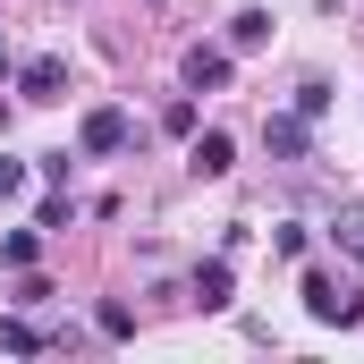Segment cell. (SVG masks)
<instances>
[{"label": "cell", "instance_id": "9", "mask_svg": "<svg viewBox=\"0 0 364 364\" xmlns=\"http://www.w3.org/2000/svg\"><path fill=\"white\" fill-rule=\"evenodd\" d=\"M93 331H102L110 348H127V339H136V305H119V296H102V314H93Z\"/></svg>", "mask_w": 364, "mask_h": 364}, {"label": "cell", "instance_id": "13", "mask_svg": "<svg viewBox=\"0 0 364 364\" xmlns=\"http://www.w3.org/2000/svg\"><path fill=\"white\" fill-rule=\"evenodd\" d=\"M272 255H288V263L305 255V229H296V220H279V229H272Z\"/></svg>", "mask_w": 364, "mask_h": 364}, {"label": "cell", "instance_id": "15", "mask_svg": "<svg viewBox=\"0 0 364 364\" xmlns=\"http://www.w3.org/2000/svg\"><path fill=\"white\" fill-rule=\"evenodd\" d=\"M0 77H9V51H0Z\"/></svg>", "mask_w": 364, "mask_h": 364}, {"label": "cell", "instance_id": "10", "mask_svg": "<svg viewBox=\"0 0 364 364\" xmlns=\"http://www.w3.org/2000/svg\"><path fill=\"white\" fill-rule=\"evenodd\" d=\"M34 255H43V229H9L0 237V263L9 272H34Z\"/></svg>", "mask_w": 364, "mask_h": 364}, {"label": "cell", "instance_id": "1", "mask_svg": "<svg viewBox=\"0 0 364 364\" xmlns=\"http://www.w3.org/2000/svg\"><path fill=\"white\" fill-rule=\"evenodd\" d=\"M127 136H136V119H127L119 102H102V110H85V119H77V153H93V161L127 153Z\"/></svg>", "mask_w": 364, "mask_h": 364}, {"label": "cell", "instance_id": "5", "mask_svg": "<svg viewBox=\"0 0 364 364\" xmlns=\"http://www.w3.org/2000/svg\"><path fill=\"white\" fill-rule=\"evenodd\" d=\"M263 144H272L279 161H305V153H314V119H296V110H272V119H263Z\"/></svg>", "mask_w": 364, "mask_h": 364}, {"label": "cell", "instance_id": "6", "mask_svg": "<svg viewBox=\"0 0 364 364\" xmlns=\"http://www.w3.org/2000/svg\"><path fill=\"white\" fill-rule=\"evenodd\" d=\"M186 296H195L203 314H220V305L237 296V272H229V255H212V263H195V279H186Z\"/></svg>", "mask_w": 364, "mask_h": 364}, {"label": "cell", "instance_id": "8", "mask_svg": "<svg viewBox=\"0 0 364 364\" xmlns=\"http://www.w3.org/2000/svg\"><path fill=\"white\" fill-rule=\"evenodd\" d=\"M272 43V9H237L229 17V51H263Z\"/></svg>", "mask_w": 364, "mask_h": 364}, {"label": "cell", "instance_id": "3", "mask_svg": "<svg viewBox=\"0 0 364 364\" xmlns=\"http://www.w3.org/2000/svg\"><path fill=\"white\" fill-rule=\"evenodd\" d=\"M17 93H26V102H60V93H68V60H60V51H34V60L17 68Z\"/></svg>", "mask_w": 364, "mask_h": 364}, {"label": "cell", "instance_id": "11", "mask_svg": "<svg viewBox=\"0 0 364 364\" xmlns=\"http://www.w3.org/2000/svg\"><path fill=\"white\" fill-rule=\"evenodd\" d=\"M0 348H9V356H43V331H34V322H17V314H9V322H0Z\"/></svg>", "mask_w": 364, "mask_h": 364}, {"label": "cell", "instance_id": "7", "mask_svg": "<svg viewBox=\"0 0 364 364\" xmlns=\"http://www.w3.org/2000/svg\"><path fill=\"white\" fill-rule=\"evenodd\" d=\"M178 77H186V93H220L229 85V51H212V43H195L178 60Z\"/></svg>", "mask_w": 364, "mask_h": 364}, {"label": "cell", "instance_id": "4", "mask_svg": "<svg viewBox=\"0 0 364 364\" xmlns=\"http://www.w3.org/2000/svg\"><path fill=\"white\" fill-rule=\"evenodd\" d=\"M186 170H195V178H229V170H237V144H229V127H203V136L186 144Z\"/></svg>", "mask_w": 364, "mask_h": 364}, {"label": "cell", "instance_id": "12", "mask_svg": "<svg viewBox=\"0 0 364 364\" xmlns=\"http://www.w3.org/2000/svg\"><path fill=\"white\" fill-rule=\"evenodd\" d=\"M322 110H331V85H322V77H305V85H296V119H322Z\"/></svg>", "mask_w": 364, "mask_h": 364}, {"label": "cell", "instance_id": "2", "mask_svg": "<svg viewBox=\"0 0 364 364\" xmlns=\"http://www.w3.org/2000/svg\"><path fill=\"white\" fill-rule=\"evenodd\" d=\"M305 314H314V322H339V331H348V322H364V296H356V288H339L331 272H305Z\"/></svg>", "mask_w": 364, "mask_h": 364}, {"label": "cell", "instance_id": "14", "mask_svg": "<svg viewBox=\"0 0 364 364\" xmlns=\"http://www.w3.org/2000/svg\"><path fill=\"white\" fill-rule=\"evenodd\" d=\"M9 195H26V161H9V153H0V203H9Z\"/></svg>", "mask_w": 364, "mask_h": 364}]
</instances>
